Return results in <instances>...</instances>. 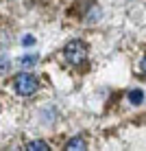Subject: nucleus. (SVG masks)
<instances>
[{
    "mask_svg": "<svg viewBox=\"0 0 146 151\" xmlns=\"http://www.w3.org/2000/svg\"><path fill=\"white\" fill-rule=\"evenodd\" d=\"M37 88H39V83L35 79V75H31V72H22V75H18L15 81H13V90H15V94H20V96L35 94Z\"/></svg>",
    "mask_w": 146,
    "mask_h": 151,
    "instance_id": "obj_1",
    "label": "nucleus"
},
{
    "mask_svg": "<svg viewBox=\"0 0 146 151\" xmlns=\"http://www.w3.org/2000/svg\"><path fill=\"white\" fill-rule=\"evenodd\" d=\"M63 57H66V64L68 66H79L81 61H85L87 57V48L81 40H72L70 44L63 48Z\"/></svg>",
    "mask_w": 146,
    "mask_h": 151,
    "instance_id": "obj_2",
    "label": "nucleus"
},
{
    "mask_svg": "<svg viewBox=\"0 0 146 151\" xmlns=\"http://www.w3.org/2000/svg\"><path fill=\"white\" fill-rule=\"evenodd\" d=\"M22 68H33L35 64H37V57L35 55H24V57H20V61H18Z\"/></svg>",
    "mask_w": 146,
    "mask_h": 151,
    "instance_id": "obj_3",
    "label": "nucleus"
},
{
    "mask_svg": "<svg viewBox=\"0 0 146 151\" xmlns=\"http://www.w3.org/2000/svg\"><path fill=\"white\" fill-rule=\"evenodd\" d=\"M68 149H70V151H79V149H85V140H83L81 136L72 138L70 142H68Z\"/></svg>",
    "mask_w": 146,
    "mask_h": 151,
    "instance_id": "obj_4",
    "label": "nucleus"
},
{
    "mask_svg": "<svg viewBox=\"0 0 146 151\" xmlns=\"http://www.w3.org/2000/svg\"><path fill=\"white\" fill-rule=\"evenodd\" d=\"M28 151H48V145L44 142V140H33V142L26 145Z\"/></svg>",
    "mask_w": 146,
    "mask_h": 151,
    "instance_id": "obj_5",
    "label": "nucleus"
},
{
    "mask_svg": "<svg viewBox=\"0 0 146 151\" xmlns=\"http://www.w3.org/2000/svg\"><path fill=\"white\" fill-rule=\"evenodd\" d=\"M129 101H131L133 105H140V103L144 101V92L142 90H131L129 92Z\"/></svg>",
    "mask_w": 146,
    "mask_h": 151,
    "instance_id": "obj_6",
    "label": "nucleus"
},
{
    "mask_svg": "<svg viewBox=\"0 0 146 151\" xmlns=\"http://www.w3.org/2000/svg\"><path fill=\"white\" fill-rule=\"evenodd\" d=\"M9 68H11V61H9L7 57H0V77H2V75H7Z\"/></svg>",
    "mask_w": 146,
    "mask_h": 151,
    "instance_id": "obj_7",
    "label": "nucleus"
},
{
    "mask_svg": "<svg viewBox=\"0 0 146 151\" xmlns=\"http://www.w3.org/2000/svg\"><path fill=\"white\" fill-rule=\"evenodd\" d=\"M22 44H24V46H31V44H35V37H33V35H24Z\"/></svg>",
    "mask_w": 146,
    "mask_h": 151,
    "instance_id": "obj_8",
    "label": "nucleus"
},
{
    "mask_svg": "<svg viewBox=\"0 0 146 151\" xmlns=\"http://www.w3.org/2000/svg\"><path fill=\"white\" fill-rule=\"evenodd\" d=\"M140 68H142V72H144V75H146V57H144V59H142V64H140Z\"/></svg>",
    "mask_w": 146,
    "mask_h": 151,
    "instance_id": "obj_9",
    "label": "nucleus"
}]
</instances>
